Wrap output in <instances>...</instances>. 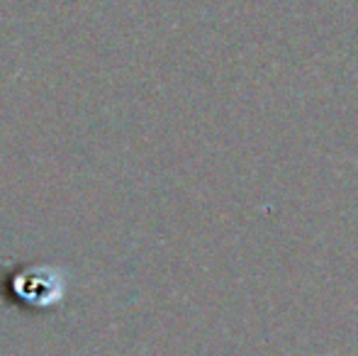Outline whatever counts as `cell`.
<instances>
[{
	"instance_id": "obj_1",
	"label": "cell",
	"mask_w": 358,
	"mask_h": 356,
	"mask_svg": "<svg viewBox=\"0 0 358 356\" xmlns=\"http://www.w3.org/2000/svg\"><path fill=\"white\" fill-rule=\"evenodd\" d=\"M0 290H5V298L13 300L17 308L52 310L66 298L69 276L52 264H24L3 276Z\"/></svg>"
}]
</instances>
